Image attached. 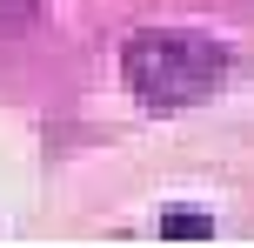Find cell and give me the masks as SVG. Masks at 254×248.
Returning <instances> with one entry per match:
<instances>
[{
	"mask_svg": "<svg viewBox=\"0 0 254 248\" xmlns=\"http://www.w3.org/2000/svg\"><path fill=\"white\" fill-rule=\"evenodd\" d=\"M121 74L140 107H194L228 81V47L207 34H167V27H140L121 54Z\"/></svg>",
	"mask_w": 254,
	"mask_h": 248,
	"instance_id": "cell-1",
	"label": "cell"
},
{
	"mask_svg": "<svg viewBox=\"0 0 254 248\" xmlns=\"http://www.w3.org/2000/svg\"><path fill=\"white\" fill-rule=\"evenodd\" d=\"M161 235L167 242H214V215H201V208H161Z\"/></svg>",
	"mask_w": 254,
	"mask_h": 248,
	"instance_id": "cell-2",
	"label": "cell"
}]
</instances>
